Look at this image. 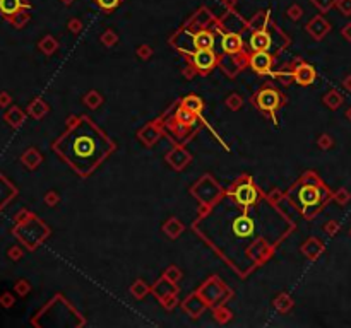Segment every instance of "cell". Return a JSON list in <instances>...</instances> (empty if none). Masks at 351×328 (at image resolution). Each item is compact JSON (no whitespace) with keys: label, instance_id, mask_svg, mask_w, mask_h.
Segmentation results:
<instances>
[{"label":"cell","instance_id":"6da1fadb","mask_svg":"<svg viewBox=\"0 0 351 328\" xmlns=\"http://www.w3.org/2000/svg\"><path fill=\"white\" fill-rule=\"evenodd\" d=\"M28 7L30 3H26L24 0H0V14L3 17H12Z\"/></svg>","mask_w":351,"mask_h":328},{"label":"cell","instance_id":"7a4b0ae2","mask_svg":"<svg viewBox=\"0 0 351 328\" xmlns=\"http://www.w3.org/2000/svg\"><path fill=\"white\" fill-rule=\"evenodd\" d=\"M194 63L199 70H209L216 63V57L211 50H197V53L194 55Z\"/></svg>","mask_w":351,"mask_h":328},{"label":"cell","instance_id":"3957f363","mask_svg":"<svg viewBox=\"0 0 351 328\" xmlns=\"http://www.w3.org/2000/svg\"><path fill=\"white\" fill-rule=\"evenodd\" d=\"M279 104V96L273 89H266L259 94V106L266 111H274Z\"/></svg>","mask_w":351,"mask_h":328},{"label":"cell","instance_id":"277c9868","mask_svg":"<svg viewBox=\"0 0 351 328\" xmlns=\"http://www.w3.org/2000/svg\"><path fill=\"white\" fill-rule=\"evenodd\" d=\"M235 197L240 205H250L257 200V192L254 190L252 185H242L235 192Z\"/></svg>","mask_w":351,"mask_h":328},{"label":"cell","instance_id":"5b68a950","mask_svg":"<svg viewBox=\"0 0 351 328\" xmlns=\"http://www.w3.org/2000/svg\"><path fill=\"white\" fill-rule=\"evenodd\" d=\"M252 68L259 74H266L271 68V57L266 52H257L252 57Z\"/></svg>","mask_w":351,"mask_h":328},{"label":"cell","instance_id":"8992f818","mask_svg":"<svg viewBox=\"0 0 351 328\" xmlns=\"http://www.w3.org/2000/svg\"><path fill=\"white\" fill-rule=\"evenodd\" d=\"M250 45L255 52H266L267 48L271 46V36L266 33V31H259L252 36L250 39Z\"/></svg>","mask_w":351,"mask_h":328},{"label":"cell","instance_id":"52a82bcc","mask_svg":"<svg viewBox=\"0 0 351 328\" xmlns=\"http://www.w3.org/2000/svg\"><path fill=\"white\" fill-rule=\"evenodd\" d=\"M320 198V193L315 186H303L300 192V200L303 205H315Z\"/></svg>","mask_w":351,"mask_h":328},{"label":"cell","instance_id":"ba28073f","mask_svg":"<svg viewBox=\"0 0 351 328\" xmlns=\"http://www.w3.org/2000/svg\"><path fill=\"white\" fill-rule=\"evenodd\" d=\"M295 79H296V82H298V84H302V86H309V84H312L314 79H315V72H314V68H312V67H309V65L300 67L298 70H296V74H295Z\"/></svg>","mask_w":351,"mask_h":328},{"label":"cell","instance_id":"9c48e42d","mask_svg":"<svg viewBox=\"0 0 351 328\" xmlns=\"http://www.w3.org/2000/svg\"><path fill=\"white\" fill-rule=\"evenodd\" d=\"M194 43H195V46L199 50H211V48H213V45H214V38H213V34H211V33H207V31H202V33L195 34Z\"/></svg>","mask_w":351,"mask_h":328},{"label":"cell","instance_id":"30bf717a","mask_svg":"<svg viewBox=\"0 0 351 328\" xmlns=\"http://www.w3.org/2000/svg\"><path fill=\"white\" fill-rule=\"evenodd\" d=\"M223 48L226 50L228 53H235L242 48V39L236 34H226L223 38Z\"/></svg>","mask_w":351,"mask_h":328},{"label":"cell","instance_id":"8fae6325","mask_svg":"<svg viewBox=\"0 0 351 328\" xmlns=\"http://www.w3.org/2000/svg\"><path fill=\"white\" fill-rule=\"evenodd\" d=\"M235 233L238 234V236H247V234L252 233L254 226H252V221H249V219H238V221L235 222L233 226Z\"/></svg>","mask_w":351,"mask_h":328},{"label":"cell","instance_id":"7c38bea8","mask_svg":"<svg viewBox=\"0 0 351 328\" xmlns=\"http://www.w3.org/2000/svg\"><path fill=\"white\" fill-rule=\"evenodd\" d=\"M178 121H180L182 125H194L195 113L191 110H187V108H182V110L178 111Z\"/></svg>","mask_w":351,"mask_h":328},{"label":"cell","instance_id":"4fadbf2b","mask_svg":"<svg viewBox=\"0 0 351 328\" xmlns=\"http://www.w3.org/2000/svg\"><path fill=\"white\" fill-rule=\"evenodd\" d=\"M184 108L194 111V113H200V110H202V101L195 98V96H189V98L184 99Z\"/></svg>","mask_w":351,"mask_h":328},{"label":"cell","instance_id":"5bb4252c","mask_svg":"<svg viewBox=\"0 0 351 328\" xmlns=\"http://www.w3.org/2000/svg\"><path fill=\"white\" fill-rule=\"evenodd\" d=\"M76 149L79 150V154H81V150H82V154H89L93 150V144H91V140H86V144L84 146H81V142H77L76 144Z\"/></svg>","mask_w":351,"mask_h":328},{"label":"cell","instance_id":"9a60e30c","mask_svg":"<svg viewBox=\"0 0 351 328\" xmlns=\"http://www.w3.org/2000/svg\"><path fill=\"white\" fill-rule=\"evenodd\" d=\"M96 2H98L99 5L103 7V9H108L110 10V9H115L120 0H96Z\"/></svg>","mask_w":351,"mask_h":328},{"label":"cell","instance_id":"2e32d148","mask_svg":"<svg viewBox=\"0 0 351 328\" xmlns=\"http://www.w3.org/2000/svg\"><path fill=\"white\" fill-rule=\"evenodd\" d=\"M2 304L3 306H10V304H12V299H10L9 296H2Z\"/></svg>","mask_w":351,"mask_h":328},{"label":"cell","instance_id":"e0dca14e","mask_svg":"<svg viewBox=\"0 0 351 328\" xmlns=\"http://www.w3.org/2000/svg\"><path fill=\"white\" fill-rule=\"evenodd\" d=\"M7 103H9V96H7V94H0V104L3 106V104H7Z\"/></svg>","mask_w":351,"mask_h":328},{"label":"cell","instance_id":"ac0fdd59","mask_svg":"<svg viewBox=\"0 0 351 328\" xmlns=\"http://www.w3.org/2000/svg\"><path fill=\"white\" fill-rule=\"evenodd\" d=\"M346 3H343V9L345 10H348V12H351V0H345Z\"/></svg>","mask_w":351,"mask_h":328}]
</instances>
